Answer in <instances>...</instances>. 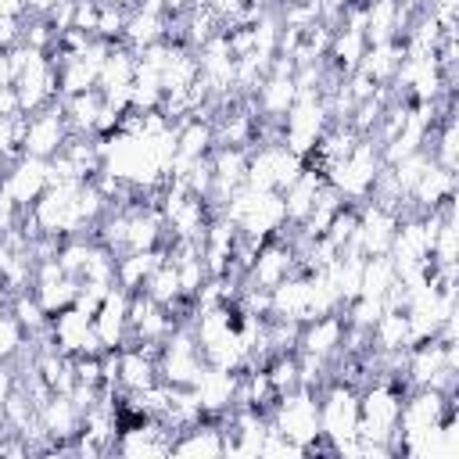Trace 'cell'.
I'll use <instances>...</instances> for the list:
<instances>
[{
    "label": "cell",
    "instance_id": "1",
    "mask_svg": "<svg viewBox=\"0 0 459 459\" xmlns=\"http://www.w3.org/2000/svg\"><path fill=\"white\" fill-rule=\"evenodd\" d=\"M269 427L308 452V445L319 437V391L294 387L280 394L276 405L269 409Z\"/></svg>",
    "mask_w": 459,
    "mask_h": 459
},
{
    "label": "cell",
    "instance_id": "2",
    "mask_svg": "<svg viewBox=\"0 0 459 459\" xmlns=\"http://www.w3.org/2000/svg\"><path fill=\"white\" fill-rule=\"evenodd\" d=\"M319 434L333 448L359 437V387L344 380H326L319 387Z\"/></svg>",
    "mask_w": 459,
    "mask_h": 459
},
{
    "label": "cell",
    "instance_id": "3",
    "mask_svg": "<svg viewBox=\"0 0 459 459\" xmlns=\"http://www.w3.org/2000/svg\"><path fill=\"white\" fill-rule=\"evenodd\" d=\"M72 136V126L65 118V104L61 97L29 111L25 115V136H22V154H32V158H54Z\"/></svg>",
    "mask_w": 459,
    "mask_h": 459
},
{
    "label": "cell",
    "instance_id": "4",
    "mask_svg": "<svg viewBox=\"0 0 459 459\" xmlns=\"http://www.w3.org/2000/svg\"><path fill=\"white\" fill-rule=\"evenodd\" d=\"M47 186H50V161H47V158L18 154V158H14L11 165H4V172H0V194H7L18 208H29Z\"/></svg>",
    "mask_w": 459,
    "mask_h": 459
},
{
    "label": "cell",
    "instance_id": "5",
    "mask_svg": "<svg viewBox=\"0 0 459 459\" xmlns=\"http://www.w3.org/2000/svg\"><path fill=\"white\" fill-rule=\"evenodd\" d=\"M129 294L126 287H111L100 301V308L93 312V333L100 341L104 351H118L122 344H129Z\"/></svg>",
    "mask_w": 459,
    "mask_h": 459
},
{
    "label": "cell",
    "instance_id": "6",
    "mask_svg": "<svg viewBox=\"0 0 459 459\" xmlns=\"http://www.w3.org/2000/svg\"><path fill=\"white\" fill-rule=\"evenodd\" d=\"M344 333H348V319L344 312H326V316H316L308 323H301L298 330V348L294 351H308V355H319V359H337L344 351Z\"/></svg>",
    "mask_w": 459,
    "mask_h": 459
},
{
    "label": "cell",
    "instance_id": "7",
    "mask_svg": "<svg viewBox=\"0 0 459 459\" xmlns=\"http://www.w3.org/2000/svg\"><path fill=\"white\" fill-rule=\"evenodd\" d=\"M25 344H29V337H25L22 323L14 319L11 308H4L0 312V362H14L25 351Z\"/></svg>",
    "mask_w": 459,
    "mask_h": 459
},
{
    "label": "cell",
    "instance_id": "8",
    "mask_svg": "<svg viewBox=\"0 0 459 459\" xmlns=\"http://www.w3.org/2000/svg\"><path fill=\"white\" fill-rule=\"evenodd\" d=\"M0 50H4V47H0Z\"/></svg>",
    "mask_w": 459,
    "mask_h": 459
}]
</instances>
